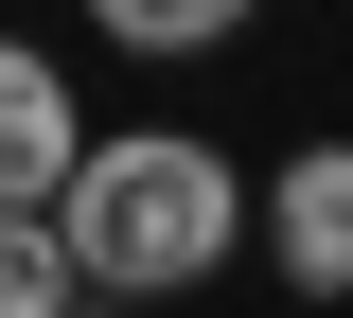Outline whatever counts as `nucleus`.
Wrapping results in <instances>:
<instances>
[{
	"label": "nucleus",
	"instance_id": "2",
	"mask_svg": "<svg viewBox=\"0 0 353 318\" xmlns=\"http://www.w3.org/2000/svg\"><path fill=\"white\" fill-rule=\"evenodd\" d=\"M71 159H88L71 71H53L36 36H0V212H53V195H71Z\"/></svg>",
	"mask_w": 353,
	"mask_h": 318
},
{
	"label": "nucleus",
	"instance_id": "4",
	"mask_svg": "<svg viewBox=\"0 0 353 318\" xmlns=\"http://www.w3.org/2000/svg\"><path fill=\"white\" fill-rule=\"evenodd\" d=\"M106 18V53H159V71H194V53L248 36V0H88Z\"/></svg>",
	"mask_w": 353,
	"mask_h": 318
},
{
	"label": "nucleus",
	"instance_id": "3",
	"mask_svg": "<svg viewBox=\"0 0 353 318\" xmlns=\"http://www.w3.org/2000/svg\"><path fill=\"white\" fill-rule=\"evenodd\" d=\"M265 266L301 283V301H353V141H301L265 177Z\"/></svg>",
	"mask_w": 353,
	"mask_h": 318
},
{
	"label": "nucleus",
	"instance_id": "5",
	"mask_svg": "<svg viewBox=\"0 0 353 318\" xmlns=\"http://www.w3.org/2000/svg\"><path fill=\"white\" fill-rule=\"evenodd\" d=\"M0 318H88V266L53 212H0Z\"/></svg>",
	"mask_w": 353,
	"mask_h": 318
},
{
	"label": "nucleus",
	"instance_id": "1",
	"mask_svg": "<svg viewBox=\"0 0 353 318\" xmlns=\"http://www.w3.org/2000/svg\"><path fill=\"white\" fill-rule=\"evenodd\" d=\"M53 230H71L88 301H194V283L248 248V177H230L194 124H106L71 159V195H53Z\"/></svg>",
	"mask_w": 353,
	"mask_h": 318
}]
</instances>
